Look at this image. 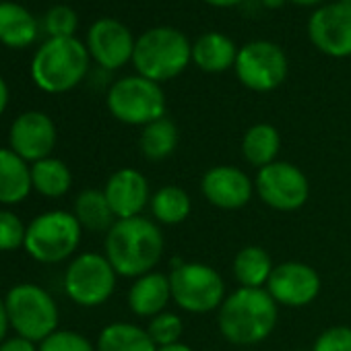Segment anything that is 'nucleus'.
I'll use <instances>...</instances> for the list:
<instances>
[{
  "label": "nucleus",
  "instance_id": "obj_1",
  "mask_svg": "<svg viewBox=\"0 0 351 351\" xmlns=\"http://www.w3.org/2000/svg\"><path fill=\"white\" fill-rule=\"evenodd\" d=\"M163 234L147 217L118 219L106 234V258L122 277H141L155 269L163 256Z\"/></svg>",
  "mask_w": 351,
  "mask_h": 351
},
{
  "label": "nucleus",
  "instance_id": "obj_2",
  "mask_svg": "<svg viewBox=\"0 0 351 351\" xmlns=\"http://www.w3.org/2000/svg\"><path fill=\"white\" fill-rule=\"evenodd\" d=\"M217 324L230 343L256 345L265 341L277 324V302L265 287H240L219 306Z\"/></svg>",
  "mask_w": 351,
  "mask_h": 351
},
{
  "label": "nucleus",
  "instance_id": "obj_3",
  "mask_svg": "<svg viewBox=\"0 0 351 351\" xmlns=\"http://www.w3.org/2000/svg\"><path fill=\"white\" fill-rule=\"evenodd\" d=\"M191 62L193 44L180 29L157 25L136 38L132 64L136 75L153 83L161 85L180 77Z\"/></svg>",
  "mask_w": 351,
  "mask_h": 351
},
{
  "label": "nucleus",
  "instance_id": "obj_4",
  "mask_svg": "<svg viewBox=\"0 0 351 351\" xmlns=\"http://www.w3.org/2000/svg\"><path fill=\"white\" fill-rule=\"evenodd\" d=\"M89 58L87 46L77 38H50L34 56L32 77L46 93H66L85 79Z\"/></svg>",
  "mask_w": 351,
  "mask_h": 351
},
{
  "label": "nucleus",
  "instance_id": "obj_5",
  "mask_svg": "<svg viewBox=\"0 0 351 351\" xmlns=\"http://www.w3.org/2000/svg\"><path fill=\"white\" fill-rule=\"evenodd\" d=\"M5 304L11 328L19 337L42 343L58 330V306L44 287L36 283H19L9 289Z\"/></svg>",
  "mask_w": 351,
  "mask_h": 351
},
{
  "label": "nucleus",
  "instance_id": "obj_6",
  "mask_svg": "<svg viewBox=\"0 0 351 351\" xmlns=\"http://www.w3.org/2000/svg\"><path fill=\"white\" fill-rule=\"evenodd\" d=\"M81 223L75 213L46 211L32 219L25 234L27 254L44 265H56L75 254L81 244Z\"/></svg>",
  "mask_w": 351,
  "mask_h": 351
},
{
  "label": "nucleus",
  "instance_id": "obj_7",
  "mask_svg": "<svg viewBox=\"0 0 351 351\" xmlns=\"http://www.w3.org/2000/svg\"><path fill=\"white\" fill-rule=\"evenodd\" d=\"M110 114L130 126H147L165 116V93L159 83L141 75L118 79L108 91Z\"/></svg>",
  "mask_w": 351,
  "mask_h": 351
},
{
  "label": "nucleus",
  "instance_id": "obj_8",
  "mask_svg": "<svg viewBox=\"0 0 351 351\" xmlns=\"http://www.w3.org/2000/svg\"><path fill=\"white\" fill-rule=\"evenodd\" d=\"M171 300L184 312L205 314L217 310L226 300L221 275L205 263H180L169 273Z\"/></svg>",
  "mask_w": 351,
  "mask_h": 351
},
{
  "label": "nucleus",
  "instance_id": "obj_9",
  "mask_svg": "<svg viewBox=\"0 0 351 351\" xmlns=\"http://www.w3.org/2000/svg\"><path fill=\"white\" fill-rule=\"evenodd\" d=\"M234 71L246 89L254 93H269L283 85L289 62L283 48L275 42L252 40L238 50Z\"/></svg>",
  "mask_w": 351,
  "mask_h": 351
},
{
  "label": "nucleus",
  "instance_id": "obj_10",
  "mask_svg": "<svg viewBox=\"0 0 351 351\" xmlns=\"http://www.w3.org/2000/svg\"><path fill=\"white\" fill-rule=\"evenodd\" d=\"M116 275L118 273L106 254L85 252L69 265L64 273V291L79 306H101L116 289Z\"/></svg>",
  "mask_w": 351,
  "mask_h": 351
},
{
  "label": "nucleus",
  "instance_id": "obj_11",
  "mask_svg": "<svg viewBox=\"0 0 351 351\" xmlns=\"http://www.w3.org/2000/svg\"><path fill=\"white\" fill-rule=\"evenodd\" d=\"M254 191L261 201L275 211H298L310 197L306 173L289 161H273L258 169Z\"/></svg>",
  "mask_w": 351,
  "mask_h": 351
},
{
  "label": "nucleus",
  "instance_id": "obj_12",
  "mask_svg": "<svg viewBox=\"0 0 351 351\" xmlns=\"http://www.w3.org/2000/svg\"><path fill=\"white\" fill-rule=\"evenodd\" d=\"M308 40L324 56H351V5L335 0L318 7L308 19Z\"/></svg>",
  "mask_w": 351,
  "mask_h": 351
},
{
  "label": "nucleus",
  "instance_id": "obj_13",
  "mask_svg": "<svg viewBox=\"0 0 351 351\" xmlns=\"http://www.w3.org/2000/svg\"><path fill=\"white\" fill-rule=\"evenodd\" d=\"M265 289L277 302V306L304 308L318 298L320 275L306 263L287 261L273 269Z\"/></svg>",
  "mask_w": 351,
  "mask_h": 351
},
{
  "label": "nucleus",
  "instance_id": "obj_14",
  "mask_svg": "<svg viewBox=\"0 0 351 351\" xmlns=\"http://www.w3.org/2000/svg\"><path fill=\"white\" fill-rule=\"evenodd\" d=\"M136 40L130 29L118 19H97L87 32V50L89 56L106 71L122 69L132 62Z\"/></svg>",
  "mask_w": 351,
  "mask_h": 351
},
{
  "label": "nucleus",
  "instance_id": "obj_15",
  "mask_svg": "<svg viewBox=\"0 0 351 351\" xmlns=\"http://www.w3.org/2000/svg\"><path fill=\"white\" fill-rule=\"evenodd\" d=\"M11 149L25 159L27 163H36L40 159L50 157L56 147V126L52 118L44 112H25L15 118L11 126Z\"/></svg>",
  "mask_w": 351,
  "mask_h": 351
},
{
  "label": "nucleus",
  "instance_id": "obj_16",
  "mask_svg": "<svg viewBox=\"0 0 351 351\" xmlns=\"http://www.w3.org/2000/svg\"><path fill=\"white\" fill-rule=\"evenodd\" d=\"M201 191L213 207L223 211H236L250 203L254 193V182L240 167L217 165L203 176Z\"/></svg>",
  "mask_w": 351,
  "mask_h": 351
},
{
  "label": "nucleus",
  "instance_id": "obj_17",
  "mask_svg": "<svg viewBox=\"0 0 351 351\" xmlns=\"http://www.w3.org/2000/svg\"><path fill=\"white\" fill-rule=\"evenodd\" d=\"M104 195L116 215V219L138 217L151 203L149 182L134 167H122L114 171L104 189Z\"/></svg>",
  "mask_w": 351,
  "mask_h": 351
},
{
  "label": "nucleus",
  "instance_id": "obj_18",
  "mask_svg": "<svg viewBox=\"0 0 351 351\" xmlns=\"http://www.w3.org/2000/svg\"><path fill=\"white\" fill-rule=\"evenodd\" d=\"M236 42L219 32H207L193 42V64L203 73H226L234 69L238 58Z\"/></svg>",
  "mask_w": 351,
  "mask_h": 351
},
{
  "label": "nucleus",
  "instance_id": "obj_19",
  "mask_svg": "<svg viewBox=\"0 0 351 351\" xmlns=\"http://www.w3.org/2000/svg\"><path fill=\"white\" fill-rule=\"evenodd\" d=\"M171 300V287H169V277L163 273L151 271L147 275L136 277L128 291V308L136 316H157L165 312L167 302Z\"/></svg>",
  "mask_w": 351,
  "mask_h": 351
},
{
  "label": "nucleus",
  "instance_id": "obj_20",
  "mask_svg": "<svg viewBox=\"0 0 351 351\" xmlns=\"http://www.w3.org/2000/svg\"><path fill=\"white\" fill-rule=\"evenodd\" d=\"M32 189V165L13 149H0V205H19Z\"/></svg>",
  "mask_w": 351,
  "mask_h": 351
},
{
  "label": "nucleus",
  "instance_id": "obj_21",
  "mask_svg": "<svg viewBox=\"0 0 351 351\" xmlns=\"http://www.w3.org/2000/svg\"><path fill=\"white\" fill-rule=\"evenodd\" d=\"M38 38L34 15L17 3H0V42L9 48H25Z\"/></svg>",
  "mask_w": 351,
  "mask_h": 351
},
{
  "label": "nucleus",
  "instance_id": "obj_22",
  "mask_svg": "<svg viewBox=\"0 0 351 351\" xmlns=\"http://www.w3.org/2000/svg\"><path fill=\"white\" fill-rule=\"evenodd\" d=\"M279 149H281V134L273 124L258 122L244 132L242 155L250 165L258 169L277 161Z\"/></svg>",
  "mask_w": 351,
  "mask_h": 351
},
{
  "label": "nucleus",
  "instance_id": "obj_23",
  "mask_svg": "<svg viewBox=\"0 0 351 351\" xmlns=\"http://www.w3.org/2000/svg\"><path fill=\"white\" fill-rule=\"evenodd\" d=\"M97 351H157L147 328L130 322H112L97 337Z\"/></svg>",
  "mask_w": 351,
  "mask_h": 351
},
{
  "label": "nucleus",
  "instance_id": "obj_24",
  "mask_svg": "<svg viewBox=\"0 0 351 351\" xmlns=\"http://www.w3.org/2000/svg\"><path fill=\"white\" fill-rule=\"evenodd\" d=\"M273 269L275 267L269 252L261 246H244L234 256V267H232L240 287H252V289L265 287Z\"/></svg>",
  "mask_w": 351,
  "mask_h": 351
},
{
  "label": "nucleus",
  "instance_id": "obj_25",
  "mask_svg": "<svg viewBox=\"0 0 351 351\" xmlns=\"http://www.w3.org/2000/svg\"><path fill=\"white\" fill-rule=\"evenodd\" d=\"M32 184L40 195L48 199H60L71 191L73 173L62 159L46 157L32 163Z\"/></svg>",
  "mask_w": 351,
  "mask_h": 351
},
{
  "label": "nucleus",
  "instance_id": "obj_26",
  "mask_svg": "<svg viewBox=\"0 0 351 351\" xmlns=\"http://www.w3.org/2000/svg\"><path fill=\"white\" fill-rule=\"evenodd\" d=\"M178 141H180L178 126H176L169 118L163 116V118L143 126L138 147H141V153H143L145 159L163 161L176 151Z\"/></svg>",
  "mask_w": 351,
  "mask_h": 351
},
{
  "label": "nucleus",
  "instance_id": "obj_27",
  "mask_svg": "<svg viewBox=\"0 0 351 351\" xmlns=\"http://www.w3.org/2000/svg\"><path fill=\"white\" fill-rule=\"evenodd\" d=\"M75 217L81 228L89 232H110V228L118 221L104 191H83L75 201Z\"/></svg>",
  "mask_w": 351,
  "mask_h": 351
},
{
  "label": "nucleus",
  "instance_id": "obj_28",
  "mask_svg": "<svg viewBox=\"0 0 351 351\" xmlns=\"http://www.w3.org/2000/svg\"><path fill=\"white\" fill-rule=\"evenodd\" d=\"M151 215L163 226H178L189 219L193 203L184 189L163 186L151 197Z\"/></svg>",
  "mask_w": 351,
  "mask_h": 351
},
{
  "label": "nucleus",
  "instance_id": "obj_29",
  "mask_svg": "<svg viewBox=\"0 0 351 351\" xmlns=\"http://www.w3.org/2000/svg\"><path fill=\"white\" fill-rule=\"evenodd\" d=\"M147 332L157 347L173 345V343H180V337L184 332V322L178 314L165 310L149 320Z\"/></svg>",
  "mask_w": 351,
  "mask_h": 351
},
{
  "label": "nucleus",
  "instance_id": "obj_30",
  "mask_svg": "<svg viewBox=\"0 0 351 351\" xmlns=\"http://www.w3.org/2000/svg\"><path fill=\"white\" fill-rule=\"evenodd\" d=\"M44 27L50 38H75V32L79 27V17L71 7L56 5L46 13Z\"/></svg>",
  "mask_w": 351,
  "mask_h": 351
},
{
  "label": "nucleus",
  "instance_id": "obj_31",
  "mask_svg": "<svg viewBox=\"0 0 351 351\" xmlns=\"http://www.w3.org/2000/svg\"><path fill=\"white\" fill-rule=\"evenodd\" d=\"M25 223L7 209H0V252H13L25 246Z\"/></svg>",
  "mask_w": 351,
  "mask_h": 351
},
{
  "label": "nucleus",
  "instance_id": "obj_32",
  "mask_svg": "<svg viewBox=\"0 0 351 351\" xmlns=\"http://www.w3.org/2000/svg\"><path fill=\"white\" fill-rule=\"evenodd\" d=\"M38 351H97V349L81 332L58 328L38 345Z\"/></svg>",
  "mask_w": 351,
  "mask_h": 351
},
{
  "label": "nucleus",
  "instance_id": "obj_33",
  "mask_svg": "<svg viewBox=\"0 0 351 351\" xmlns=\"http://www.w3.org/2000/svg\"><path fill=\"white\" fill-rule=\"evenodd\" d=\"M312 351H351V328L330 326L318 335Z\"/></svg>",
  "mask_w": 351,
  "mask_h": 351
},
{
  "label": "nucleus",
  "instance_id": "obj_34",
  "mask_svg": "<svg viewBox=\"0 0 351 351\" xmlns=\"http://www.w3.org/2000/svg\"><path fill=\"white\" fill-rule=\"evenodd\" d=\"M0 351H38L36 343L25 339V337H11V339H5L3 343H0Z\"/></svg>",
  "mask_w": 351,
  "mask_h": 351
},
{
  "label": "nucleus",
  "instance_id": "obj_35",
  "mask_svg": "<svg viewBox=\"0 0 351 351\" xmlns=\"http://www.w3.org/2000/svg\"><path fill=\"white\" fill-rule=\"evenodd\" d=\"M9 326H11V322H9V314H7V304L3 298H0V343L7 339Z\"/></svg>",
  "mask_w": 351,
  "mask_h": 351
},
{
  "label": "nucleus",
  "instance_id": "obj_36",
  "mask_svg": "<svg viewBox=\"0 0 351 351\" xmlns=\"http://www.w3.org/2000/svg\"><path fill=\"white\" fill-rule=\"evenodd\" d=\"M7 106H9V87H7L5 79L0 77V116L5 114Z\"/></svg>",
  "mask_w": 351,
  "mask_h": 351
},
{
  "label": "nucleus",
  "instance_id": "obj_37",
  "mask_svg": "<svg viewBox=\"0 0 351 351\" xmlns=\"http://www.w3.org/2000/svg\"><path fill=\"white\" fill-rule=\"evenodd\" d=\"M205 3L215 7V9H232V7L240 5L242 0H205Z\"/></svg>",
  "mask_w": 351,
  "mask_h": 351
},
{
  "label": "nucleus",
  "instance_id": "obj_38",
  "mask_svg": "<svg viewBox=\"0 0 351 351\" xmlns=\"http://www.w3.org/2000/svg\"><path fill=\"white\" fill-rule=\"evenodd\" d=\"M157 351H195L191 345H186V343H173V345H165V347H157Z\"/></svg>",
  "mask_w": 351,
  "mask_h": 351
},
{
  "label": "nucleus",
  "instance_id": "obj_39",
  "mask_svg": "<svg viewBox=\"0 0 351 351\" xmlns=\"http://www.w3.org/2000/svg\"><path fill=\"white\" fill-rule=\"evenodd\" d=\"M285 3H287V0H261V5H263L265 9H269V11H277V9H281Z\"/></svg>",
  "mask_w": 351,
  "mask_h": 351
},
{
  "label": "nucleus",
  "instance_id": "obj_40",
  "mask_svg": "<svg viewBox=\"0 0 351 351\" xmlns=\"http://www.w3.org/2000/svg\"><path fill=\"white\" fill-rule=\"evenodd\" d=\"M289 3H293L298 7H316V5L324 3V0H289Z\"/></svg>",
  "mask_w": 351,
  "mask_h": 351
},
{
  "label": "nucleus",
  "instance_id": "obj_41",
  "mask_svg": "<svg viewBox=\"0 0 351 351\" xmlns=\"http://www.w3.org/2000/svg\"><path fill=\"white\" fill-rule=\"evenodd\" d=\"M339 3H347V5H351V0H339Z\"/></svg>",
  "mask_w": 351,
  "mask_h": 351
}]
</instances>
